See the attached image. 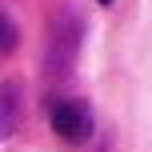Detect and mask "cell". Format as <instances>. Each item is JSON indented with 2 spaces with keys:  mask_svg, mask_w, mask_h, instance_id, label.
Masks as SVG:
<instances>
[{
  "mask_svg": "<svg viewBox=\"0 0 152 152\" xmlns=\"http://www.w3.org/2000/svg\"><path fill=\"white\" fill-rule=\"evenodd\" d=\"M48 124L60 140L84 144L92 136V108H88V100H56L48 108Z\"/></svg>",
  "mask_w": 152,
  "mask_h": 152,
  "instance_id": "obj_1",
  "label": "cell"
},
{
  "mask_svg": "<svg viewBox=\"0 0 152 152\" xmlns=\"http://www.w3.org/2000/svg\"><path fill=\"white\" fill-rule=\"evenodd\" d=\"M16 40H20V32H16V24L8 20L4 12H0V60L16 52Z\"/></svg>",
  "mask_w": 152,
  "mask_h": 152,
  "instance_id": "obj_4",
  "label": "cell"
},
{
  "mask_svg": "<svg viewBox=\"0 0 152 152\" xmlns=\"http://www.w3.org/2000/svg\"><path fill=\"white\" fill-rule=\"evenodd\" d=\"M20 116H24V88L16 80H4L0 84V144L16 132Z\"/></svg>",
  "mask_w": 152,
  "mask_h": 152,
  "instance_id": "obj_3",
  "label": "cell"
},
{
  "mask_svg": "<svg viewBox=\"0 0 152 152\" xmlns=\"http://www.w3.org/2000/svg\"><path fill=\"white\" fill-rule=\"evenodd\" d=\"M96 4H104V8H108V4H112V0H96Z\"/></svg>",
  "mask_w": 152,
  "mask_h": 152,
  "instance_id": "obj_5",
  "label": "cell"
},
{
  "mask_svg": "<svg viewBox=\"0 0 152 152\" xmlns=\"http://www.w3.org/2000/svg\"><path fill=\"white\" fill-rule=\"evenodd\" d=\"M76 48H80V20L72 12H60L52 20V40H48V68L56 76H64L76 60Z\"/></svg>",
  "mask_w": 152,
  "mask_h": 152,
  "instance_id": "obj_2",
  "label": "cell"
}]
</instances>
